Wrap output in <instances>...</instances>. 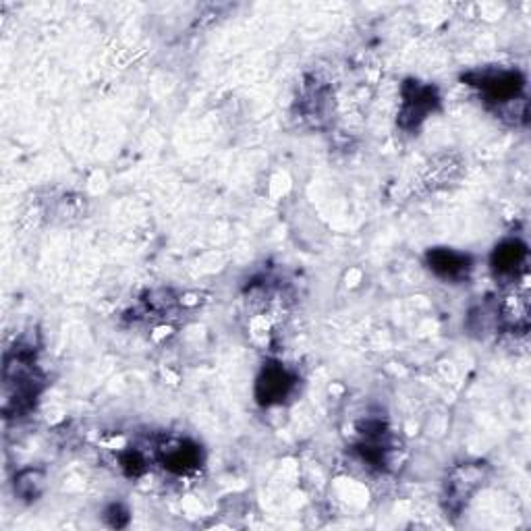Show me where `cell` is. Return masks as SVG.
<instances>
[{"mask_svg": "<svg viewBox=\"0 0 531 531\" xmlns=\"http://www.w3.org/2000/svg\"><path fill=\"white\" fill-rule=\"evenodd\" d=\"M42 378L30 347H15L5 361V413H23L40 395Z\"/></svg>", "mask_w": 531, "mask_h": 531, "instance_id": "obj_1", "label": "cell"}, {"mask_svg": "<svg viewBox=\"0 0 531 531\" xmlns=\"http://www.w3.org/2000/svg\"><path fill=\"white\" fill-rule=\"evenodd\" d=\"M463 79L469 81V86L478 88L488 102L500 108H511L517 102H523L521 94L525 88V77L519 71L488 67L467 73Z\"/></svg>", "mask_w": 531, "mask_h": 531, "instance_id": "obj_2", "label": "cell"}, {"mask_svg": "<svg viewBox=\"0 0 531 531\" xmlns=\"http://www.w3.org/2000/svg\"><path fill=\"white\" fill-rule=\"evenodd\" d=\"M486 465L484 463H463L451 471L444 484V500L451 511H461L469 498L484 486Z\"/></svg>", "mask_w": 531, "mask_h": 531, "instance_id": "obj_3", "label": "cell"}, {"mask_svg": "<svg viewBox=\"0 0 531 531\" xmlns=\"http://www.w3.org/2000/svg\"><path fill=\"white\" fill-rule=\"evenodd\" d=\"M438 104L436 90L419 81H407L403 86V106L399 123L403 129H415L422 125Z\"/></svg>", "mask_w": 531, "mask_h": 531, "instance_id": "obj_4", "label": "cell"}, {"mask_svg": "<svg viewBox=\"0 0 531 531\" xmlns=\"http://www.w3.org/2000/svg\"><path fill=\"white\" fill-rule=\"evenodd\" d=\"M295 388V376L283 366V363H268L262 368L256 382V399L260 405L270 407L283 403Z\"/></svg>", "mask_w": 531, "mask_h": 531, "instance_id": "obj_5", "label": "cell"}, {"mask_svg": "<svg viewBox=\"0 0 531 531\" xmlns=\"http://www.w3.org/2000/svg\"><path fill=\"white\" fill-rule=\"evenodd\" d=\"M527 245L519 239H507L502 241L500 245H496L494 254H492V270L494 276L500 278V281H507L513 283L517 278L525 272L527 268Z\"/></svg>", "mask_w": 531, "mask_h": 531, "instance_id": "obj_6", "label": "cell"}, {"mask_svg": "<svg viewBox=\"0 0 531 531\" xmlns=\"http://www.w3.org/2000/svg\"><path fill=\"white\" fill-rule=\"evenodd\" d=\"M428 268L442 278V281H451V283H461L467 281L471 270H473V260L467 254H461V251L449 249V247H436L430 249L426 256Z\"/></svg>", "mask_w": 531, "mask_h": 531, "instance_id": "obj_7", "label": "cell"}, {"mask_svg": "<svg viewBox=\"0 0 531 531\" xmlns=\"http://www.w3.org/2000/svg\"><path fill=\"white\" fill-rule=\"evenodd\" d=\"M158 457L164 469H169L171 473H177V475L195 471L204 461L200 446L189 440H175V442L160 446Z\"/></svg>", "mask_w": 531, "mask_h": 531, "instance_id": "obj_8", "label": "cell"}, {"mask_svg": "<svg viewBox=\"0 0 531 531\" xmlns=\"http://www.w3.org/2000/svg\"><path fill=\"white\" fill-rule=\"evenodd\" d=\"M463 171V164L457 156H438L434 158L422 175V183L426 191H438L449 187L453 181H457L461 177Z\"/></svg>", "mask_w": 531, "mask_h": 531, "instance_id": "obj_9", "label": "cell"}, {"mask_svg": "<svg viewBox=\"0 0 531 531\" xmlns=\"http://www.w3.org/2000/svg\"><path fill=\"white\" fill-rule=\"evenodd\" d=\"M44 490V475L38 469H25L15 478V492L23 500H36Z\"/></svg>", "mask_w": 531, "mask_h": 531, "instance_id": "obj_10", "label": "cell"}, {"mask_svg": "<svg viewBox=\"0 0 531 531\" xmlns=\"http://www.w3.org/2000/svg\"><path fill=\"white\" fill-rule=\"evenodd\" d=\"M146 457L144 453H139L137 449H129L121 455V467L129 475V478H139L146 471Z\"/></svg>", "mask_w": 531, "mask_h": 531, "instance_id": "obj_11", "label": "cell"}, {"mask_svg": "<svg viewBox=\"0 0 531 531\" xmlns=\"http://www.w3.org/2000/svg\"><path fill=\"white\" fill-rule=\"evenodd\" d=\"M104 517L113 527H125L127 521H129V513H127V509L123 505H110L106 509Z\"/></svg>", "mask_w": 531, "mask_h": 531, "instance_id": "obj_12", "label": "cell"}]
</instances>
